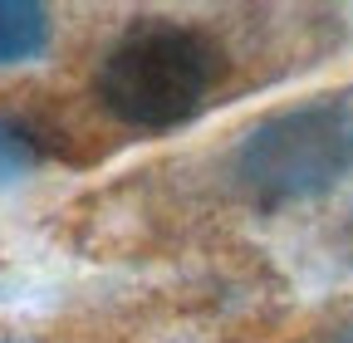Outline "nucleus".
<instances>
[{
  "label": "nucleus",
  "instance_id": "f257e3e1",
  "mask_svg": "<svg viewBox=\"0 0 353 343\" xmlns=\"http://www.w3.org/2000/svg\"><path fill=\"white\" fill-rule=\"evenodd\" d=\"M348 25L314 6H182L83 25V50L39 83L64 138V167L172 138L324 64Z\"/></svg>",
  "mask_w": 353,
  "mask_h": 343
},
{
  "label": "nucleus",
  "instance_id": "f03ea898",
  "mask_svg": "<svg viewBox=\"0 0 353 343\" xmlns=\"http://www.w3.org/2000/svg\"><path fill=\"white\" fill-rule=\"evenodd\" d=\"M353 196V79L275 98L123 172L79 201V236L108 255H162L299 226Z\"/></svg>",
  "mask_w": 353,
  "mask_h": 343
},
{
  "label": "nucleus",
  "instance_id": "7ed1b4c3",
  "mask_svg": "<svg viewBox=\"0 0 353 343\" xmlns=\"http://www.w3.org/2000/svg\"><path fill=\"white\" fill-rule=\"evenodd\" d=\"M50 167H64V138L39 83L0 94V191H15Z\"/></svg>",
  "mask_w": 353,
  "mask_h": 343
},
{
  "label": "nucleus",
  "instance_id": "20e7f679",
  "mask_svg": "<svg viewBox=\"0 0 353 343\" xmlns=\"http://www.w3.org/2000/svg\"><path fill=\"white\" fill-rule=\"evenodd\" d=\"M64 20L54 6L34 0H0V69H25L59 50Z\"/></svg>",
  "mask_w": 353,
  "mask_h": 343
},
{
  "label": "nucleus",
  "instance_id": "39448f33",
  "mask_svg": "<svg viewBox=\"0 0 353 343\" xmlns=\"http://www.w3.org/2000/svg\"><path fill=\"white\" fill-rule=\"evenodd\" d=\"M299 250L314 270H334V275H353V196L343 206H334L324 221H314L299 236Z\"/></svg>",
  "mask_w": 353,
  "mask_h": 343
},
{
  "label": "nucleus",
  "instance_id": "423d86ee",
  "mask_svg": "<svg viewBox=\"0 0 353 343\" xmlns=\"http://www.w3.org/2000/svg\"><path fill=\"white\" fill-rule=\"evenodd\" d=\"M265 343H353V294H339L329 304L299 314L294 324H285Z\"/></svg>",
  "mask_w": 353,
  "mask_h": 343
},
{
  "label": "nucleus",
  "instance_id": "0eeeda50",
  "mask_svg": "<svg viewBox=\"0 0 353 343\" xmlns=\"http://www.w3.org/2000/svg\"><path fill=\"white\" fill-rule=\"evenodd\" d=\"M0 343H132L123 329H103V324H34V329H0Z\"/></svg>",
  "mask_w": 353,
  "mask_h": 343
}]
</instances>
